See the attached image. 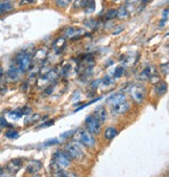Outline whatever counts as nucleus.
<instances>
[{"mask_svg": "<svg viewBox=\"0 0 169 177\" xmlns=\"http://www.w3.org/2000/svg\"><path fill=\"white\" fill-rule=\"evenodd\" d=\"M34 0H22L20 2V5H24V4H29V3H33Z\"/></svg>", "mask_w": 169, "mask_h": 177, "instance_id": "29", "label": "nucleus"}, {"mask_svg": "<svg viewBox=\"0 0 169 177\" xmlns=\"http://www.w3.org/2000/svg\"><path fill=\"white\" fill-rule=\"evenodd\" d=\"M103 83H105V85H111V84L114 83V81H112L111 78L105 77V81H103Z\"/></svg>", "mask_w": 169, "mask_h": 177, "instance_id": "28", "label": "nucleus"}, {"mask_svg": "<svg viewBox=\"0 0 169 177\" xmlns=\"http://www.w3.org/2000/svg\"><path fill=\"white\" fill-rule=\"evenodd\" d=\"M75 139H76L79 144L86 146L88 148H91L95 145V138H94L93 134H91V133L88 131H84V130L77 131Z\"/></svg>", "mask_w": 169, "mask_h": 177, "instance_id": "1", "label": "nucleus"}, {"mask_svg": "<svg viewBox=\"0 0 169 177\" xmlns=\"http://www.w3.org/2000/svg\"><path fill=\"white\" fill-rule=\"evenodd\" d=\"M80 7L84 8V12L87 14H91L95 10V2H94V0H81Z\"/></svg>", "mask_w": 169, "mask_h": 177, "instance_id": "15", "label": "nucleus"}, {"mask_svg": "<svg viewBox=\"0 0 169 177\" xmlns=\"http://www.w3.org/2000/svg\"><path fill=\"white\" fill-rule=\"evenodd\" d=\"M153 91L158 95L164 94L165 92L167 91V84H166L164 81H158V82L156 83L155 87H153Z\"/></svg>", "mask_w": 169, "mask_h": 177, "instance_id": "13", "label": "nucleus"}, {"mask_svg": "<svg viewBox=\"0 0 169 177\" xmlns=\"http://www.w3.org/2000/svg\"><path fill=\"white\" fill-rule=\"evenodd\" d=\"M86 127L88 132H90L91 134H99L101 131V123L94 115H89L86 119Z\"/></svg>", "mask_w": 169, "mask_h": 177, "instance_id": "3", "label": "nucleus"}, {"mask_svg": "<svg viewBox=\"0 0 169 177\" xmlns=\"http://www.w3.org/2000/svg\"><path fill=\"white\" fill-rule=\"evenodd\" d=\"M75 33H76V30H75L74 29H68L67 32H66V36H67V37H72V36H74Z\"/></svg>", "mask_w": 169, "mask_h": 177, "instance_id": "27", "label": "nucleus"}, {"mask_svg": "<svg viewBox=\"0 0 169 177\" xmlns=\"http://www.w3.org/2000/svg\"><path fill=\"white\" fill-rule=\"evenodd\" d=\"M117 16L120 17V18H125L128 16V12L126 10V8L125 7H121L119 10L117 11Z\"/></svg>", "mask_w": 169, "mask_h": 177, "instance_id": "21", "label": "nucleus"}, {"mask_svg": "<svg viewBox=\"0 0 169 177\" xmlns=\"http://www.w3.org/2000/svg\"><path fill=\"white\" fill-rule=\"evenodd\" d=\"M55 2L59 8H66L71 2V0H55Z\"/></svg>", "mask_w": 169, "mask_h": 177, "instance_id": "23", "label": "nucleus"}, {"mask_svg": "<svg viewBox=\"0 0 169 177\" xmlns=\"http://www.w3.org/2000/svg\"><path fill=\"white\" fill-rule=\"evenodd\" d=\"M5 136L9 139H15L19 137V133L17 131H14V130H11V131H8L5 133Z\"/></svg>", "mask_w": 169, "mask_h": 177, "instance_id": "22", "label": "nucleus"}, {"mask_svg": "<svg viewBox=\"0 0 169 177\" xmlns=\"http://www.w3.org/2000/svg\"><path fill=\"white\" fill-rule=\"evenodd\" d=\"M14 7H13L12 3H9V2H5V3H1L0 4V15H3L5 13H8V12L12 11Z\"/></svg>", "mask_w": 169, "mask_h": 177, "instance_id": "19", "label": "nucleus"}, {"mask_svg": "<svg viewBox=\"0 0 169 177\" xmlns=\"http://www.w3.org/2000/svg\"><path fill=\"white\" fill-rule=\"evenodd\" d=\"M51 171L54 177H78L74 172L66 171L65 169H63V168L59 167L56 164H51Z\"/></svg>", "mask_w": 169, "mask_h": 177, "instance_id": "7", "label": "nucleus"}, {"mask_svg": "<svg viewBox=\"0 0 169 177\" xmlns=\"http://www.w3.org/2000/svg\"><path fill=\"white\" fill-rule=\"evenodd\" d=\"M130 94L131 95V99L136 103L140 104L142 103L144 98H145V89L142 85H134L130 90Z\"/></svg>", "mask_w": 169, "mask_h": 177, "instance_id": "6", "label": "nucleus"}, {"mask_svg": "<svg viewBox=\"0 0 169 177\" xmlns=\"http://www.w3.org/2000/svg\"><path fill=\"white\" fill-rule=\"evenodd\" d=\"M80 3H81V0H74V7L75 8L80 7Z\"/></svg>", "mask_w": 169, "mask_h": 177, "instance_id": "31", "label": "nucleus"}, {"mask_svg": "<svg viewBox=\"0 0 169 177\" xmlns=\"http://www.w3.org/2000/svg\"><path fill=\"white\" fill-rule=\"evenodd\" d=\"M131 108L130 103L128 102H123V103H120L116 106L112 107V113L115 114V115H120V114H124L125 112H127L128 109Z\"/></svg>", "mask_w": 169, "mask_h": 177, "instance_id": "9", "label": "nucleus"}, {"mask_svg": "<svg viewBox=\"0 0 169 177\" xmlns=\"http://www.w3.org/2000/svg\"><path fill=\"white\" fill-rule=\"evenodd\" d=\"M163 18H164L165 20H167V18H168V8H165V11L163 12Z\"/></svg>", "mask_w": 169, "mask_h": 177, "instance_id": "30", "label": "nucleus"}, {"mask_svg": "<svg viewBox=\"0 0 169 177\" xmlns=\"http://www.w3.org/2000/svg\"><path fill=\"white\" fill-rule=\"evenodd\" d=\"M94 116H96L100 122H103V121L106 120L108 117V112H106V109L103 106H98L95 108V111H94Z\"/></svg>", "mask_w": 169, "mask_h": 177, "instance_id": "14", "label": "nucleus"}, {"mask_svg": "<svg viewBox=\"0 0 169 177\" xmlns=\"http://www.w3.org/2000/svg\"><path fill=\"white\" fill-rule=\"evenodd\" d=\"M156 74V70L155 67L152 66H147L145 69H144L142 72H141L140 78L143 80H150L153 76Z\"/></svg>", "mask_w": 169, "mask_h": 177, "instance_id": "12", "label": "nucleus"}, {"mask_svg": "<svg viewBox=\"0 0 169 177\" xmlns=\"http://www.w3.org/2000/svg\"><path fill=\"white\" fill-rule=\"evenodd\" d=\"M117 17V11L116 10H110L108 11V13L105 14L106 19H113V18Z\"/></svg>", "mask_w": 169, "mask_h": 177, "instance_id": "25", "label": "nucleus"}, {"mask_svg": "<svg viewBox=\"0 0 169 177\" xmlns=\"http://www.w3.org/2000/svg\"><path fill=\"white\" fill-rule=\"evenodd\" d=\"M161 69H162V72L164 74H168V72H169V65L167 63L162 64L161 65Z\"/></svg>", "mask_w": 169, "mask_h": 177, "instance_id": "26", "label": "nucleus"}, {"mask_svg": "<svg viewBox=\"0 0 169 177\" xmlns=\"http://www.w3.org/2000/svg\"><path fill=\"white\" fill-rule=\"evenodd\" d=\"M123 72H124L123 67H121V66L116 67V69H115V71H114V77H115V78H120L122 74H123Z\"/></svg>", "mask_w": 169, "mask_h": 177, "instance_id": "24", "label": "nucleus"}, {"mask_svg": "<svg viewBox=\"0 0 169 177\" xmlns=\"http://www.w3.org/2000/svg\"><path fill=\"white\" fill-rule=\"evenodd\" d=\"M21 166H22V160L20 159V158H14V159H12L8 164L6 169L8 170L9 173L15 174L16 172H18L19 169L21 168Z\"/></svg>", "mask_w": 169, "mask_h": 177, "instance_id": "10", "label": "nucleus"}, {"mask_svg": "<svg viewBox=\"0 0 169 177\" xmlns=\"http://www.w3.org/2000/svg\"><path fill=\"white\" fill-rule=\"evenodd\" d=\"M46 56H47V51H46V49L41 48V49H39V51H37V54H36V58L38 59V60L43 61V60H45V59H46Z\"/></svg>", "mask_w": 169, "mask_h": 177, "instance_id": "20", "label": "nucleus"}, {"mask_svg": "<svg viewBox=\"0 0 169 177\" xmlns=\"http://www.w3.org/2000/svg\"><path fill=\"white\" fill-rule=\"evenodd\" d=\"M65 46V38H59L58 40H55V42L53 43V47L58 52H59L64 48Z\"/></svg>", "mask_w": 169, "mask_h": 177, "instance_id": "18", "label": "nucleus"}, {"mask_svg": "<svg viewBox=\"0 0 169 177\" xmlns=\"http://www.w3.org/2000/svg\"><path fill=\"white\" fill-rule=\"evenodd\" d=\"M41 168H42V163H41V161L33 160V161H30V163L27 164L26 171L28 173H30V174H34V173L39 172V171L41 170Z\"/></svg>", "mask_w": 169, "mask_h": 177, "instance_id": "11", "label": "nucleus"}, {"mask_svg": "<svg viewBox=\"0 0 169 177\" xmlns=\"http://www.w3.org/2000/svg\"><path fill=\"white\" fill-rule=\"evenodd\" d=\"M66 153L72 159H81L84 157V151L77 142H69L66 146Z\"/></svg>", "mask_w": 169, "mask_h": 177, "instance_id": "2", "label": "nucleus"}, {"mask_svg": "<svg viewBox=\"0 0 169 177\" xmlns=\"http://www.w3.org/2000/svg\"><path fill=\"white\" fill-rule=\"evenodd\" d=\"M0 172H1V168H0Z\"/></svg>", "mask_w": 169, "mask_h": 177, "instance_id": "33", "label": "nucleus"}, {"mask_svg": "<svg viewBox=\"0 0 169 177\" xmlns=\"http://www.w3.org/2000/svg\"><path fill=\"white\" fill-rule=\"evenodd\" d=\"M19 74H20V69L16 66H11V68L8 70V77L12 80L18 79Z\"/></svg>", "mask_w": 169, "mask_h": 177, "instance_id": "17", "label": "nucleus"}, {"mask_svg": "<svg viewBox=\"0 0 169 177\" xmlns=\"http://www.w3.org/2000/svg\"><path fill=\"white\" fill-rule=\"evenodd\" d=\"M33 177H41V176L40 175H33Z\"/></svg>", "mask_w": 169, "mask_h": 177, "instance_id": "32", "label": "nucleus"}, {"mask_svg": "<svg viewBox=\"0 0 169 177\" xmlns=\"http://www.w3.org/2000/svg\"><path fill=\"white\" fill-rule=\"evenodd\" d=\"M16 63H17L18 68L20 69V71H27L30 68L31 65V60L28 54L25 52H20L16 56Z\"/></svg>", "mask_w": 169, "mask_h": 177, "instance_id": "4", "label": "nucleus"}, {"mask_svg": "<svg viewBox=\"0 0 169 177\" xmlns=\"http://www.w3.org/2000/svg\"><path fill=\"white\" fill-rule=\"evenodd\" d=\"M53 159H54L55 164H58L59 167L63 168H68L71 164V158L68 156L67 153L64 151H56L54 154H53Z\"/></svg>", "mask_w": 169, "mask_h": 177, "instance_id": "5", "label": "nucleus"}, {"mask_svg": "<svg viewBox=\"0 0 169 177\" xmlns=\"http://www.w3.org/2000/svg\"><path fill=\"white\" fill-rule=\"evenodd\" d=\"M117 134H118L117 129L114 128V127H109V128H106L105 131V138L108 139V141H111V139L114 138Z\"/></svg>", "mask_w": 169, "mask_h": 177, "instance_id": "16", "label": "nucleus"}, {"mask_svg": "<svg viewBox=\"0 0 169 177\" xmlns=\"http://www.w3.org/2000/svg\"><path fill=\"white\" fill-rule=\"evenodd\" d=\"M126 101V98H125V95L123 94H121V92H117V94H114L112 95H110V97L106 99L105 103L109 105V106H116V105L120 104V103H123V102Z\"/></svg>", "mask_w": 169, "mask_h": 177, "instance_id": "8", "label": "nucleus"}]
</instances>
